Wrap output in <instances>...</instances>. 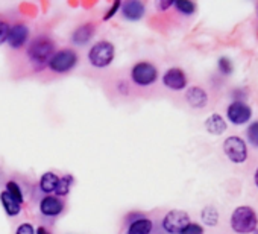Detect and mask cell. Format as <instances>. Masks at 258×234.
Instances as JSON below:
<instances>
[{
  "label": "cell",
  "instance_id": "cell-1",
  "mask_svg": "<svg viewBox=\"0 0 258 234\" xmlns=\"http://www.w3.org/2000/svg\"><path fill=\"white\" fill-rule=\"evenodd\" d=\"M53 53H55V43L46 35L37 37L28 47V56L31 63L38 67L47 66Z\"/></svg>",
  "mask_w": 258,
  "mask_h": 234
},
{
  "label": "cell",
  "instance_id": "cell-2",
  "mask_svg": "<svg viewBox=\"0 0 258 234\" xmlns=\"http://www.w3.org/2000/svg\"><path fill=\"white\" fill-rule=\"evenodd\" d=\"M256 223H258V217L256 213L247 207V205H241L237 207L232 211L231 216V226L235 232L238 234H249L253 232V229H256Z\"/></svg>",
  "mask_w": 258,
  "mask_h": 234
},
{
  "label": "cell",
  "instance_id": "cell-3",
  "mask_svg": "<svg viewBox=\"0 0 258 234\" xmlns=\"http://www.w3.org/2000/svg\"><path fill=\"white\" fill-rule=\"evenodd\" d=\"M115 49L114 44L109 41H99L96 43L90 52H88V61L93 67L96 69H103L108 67L114 61Z\"/></svg>",
  "mask_w": 258,
  "mask_h": 234
},
{
  "label": "cell",
  "instance_id": "cell-4",
  "mask_svg": "<svg viewBox=\"0 0 258 234\" xmlns=\"http://www.w3.org/2000/svg\"><path fill=\"white\" fill-rule=\"evenodd\" d=\"M78 61H79V56L75 50L62 49L53 53V56L47 63V67L55 73H67L76 67Z\"/></svg>",
  "mask_w": 258,
  "mask_h": 234
},
{
  "label": "cell",
  "instance_id": "cell-5",
  "mask_svg": "<svg viewBox=\"0 0 258 234\" xmlns=\"http://www.w3.org/2000/svg\"><path fill=\"white\" fill-rule=\"evenodd\" d=\"M131 79L139 87H149L158 79L157 67L149 61H140L131 69Z\"/></svg>",
  "mask_w": 258,
  "mask_h": 234
},
{
  "label": "cell",
  "instance_id": "cell-6",
  "mask_svg": "<svg viewBox=\"0 0 258 234\" xmlns=\"http://www.w3.org/2000/svg\"><path fill=\"white\" fill-rule=\"evenodd\" d=\"M190 223V216L184 210H172L163 219V228L169 234H181V231Z\"/></svg>",
  "mask_w": 258,
  "mask_h": 234
},
{
  "label": "cell",
  "instance_id": "cell-7",
  "mask_svg": "<svg viewBox=\"0 0 258 234\" xmlns=\"http://www.w3.org/2000/svg\"><path fill=\"white\" fill-rule=\"evenodd\" d=\"M223 152L232 163H244L247 158V148L243 139L240 137H228L223 143Z\"/></svg>",
  "mask_w": 258,
  "mask_h": 234
},
{
  "label": "cell",
  "instance_id": "cell-8",
  "mask_svg": "<svg viewBox=\"0 0 258 234\" xmlns=\"http://www.w3.org/2000/svg\"><path fill=\"white\" fill-rule=\"evenodd\" d=\"M228 119L229 122H232L234 125H243L246 122H249L250 115H252V109L250 106H247L246 103L243 102H232L229 106H228Z\"/></svg>",
  "mask_w": 258,
  "mask_h": 234
},
{
  "label": "cell",
  "instance_id": "cell-9",
  "mask_svg": "<svg viewBox=\"0 0 258 234\" xmlns=\"http://www.w3.org/2000/svg\"><path fill=\"white\" fill-rule=\"evenodd\" d=\"M28 38H29V28L25 23H16L10 28V34H8L7 41L11 46V49L19 50L26 44Z\"/></svg>",
  "mask_w": 258,
  "mask_h": 234
},
{
  "label": "cell",
  "instance_id": "cell-10",
  "mask_svg": "<svg viewBox=\"0 0 258 234\" xmlns=\"http://www.w3.org/2000/svg\"><path fill=\"white\" fill-rule=\"evenodd\" d=\"M163 84L170 88V90H175V91H179V90H184L187 87V76L185 73L178 69V67H173V69H169L164 76H163Z\"/></svg>",
  "mask_w": 258,
  "mask_h": 234
},
{
  "label": "cell",
  "instance_id": "cell-11",
  "mask_svg": "<svg viewBox=\"0 0 258 234\" xmlns=\"http://www.w3.org/2000/svg\"><path fill=\"white\" fill-rule=\"evenodd\" d=\"M120 11L127 22H139L145 17L146 8L140 0H127V2L121 4Z\"/></svg>",
  "mask_w": 258,
  "mask_h": 234
},
{
  "label": "cell",
  "instance_id": "cell-12",
  "mask_svg": "<svg viewBox=\"0 0 258 234\" xmlns=\"http://www.w3.org/2000/svg\"><path fill=\"white\" fill-rule=\"evenodd\" d=\"M40 211L43 216H47V217L59 216L64 211V202L56 196L47 195L40 201Z\"/></svg>",
  "mask_w": 258,
  "mask_h": 234
},
{
  "label": "cell",
  "instance_id": "cell-13",
  "mask_svg": "<svg viewBox=\"0 0 258 234\" xmlns=\"http://www.w3.org/2000/svg\"><path fill=\"white\" fill-rule=\"evenodd\" d=\"M94 35V25L93 23H84L78 26L72 34V43L76 46H85Z\"/></svg>",
  "mask_w": 258,
  "mask_h": 234
},
{
  "label": "cell",
  "instance_id": "cell-14",
  "mask_svg": "<svg viewBox=\"0 0 258 234\" xmlns=\"http://www.w3.org/2000/svg\"><path fill=\"white\" fill-rule=\"evenodd\" d=\"M185 100L193 108H204L208 103V94L201 87H190L185 93Z\"/></svg>",
  "mask_w": 258,
  "mask_h": 234
},
{
  "label": "cell",
  "instance_id": "cell-15",
  "mask_svg": "<svg viewBox=\"0 0 258 234\" xmlns=\"http://www.w3.org/2000/svg\"><path fill=\"white\" fill-rule=\"evenodd\" d=\"M205 130L213 136H220L226 131V122L220 114H211L205 121Z\"/></svg>",
  "mask_w": 258,
  "mask_h": 234
},
{
  "label": "cell",
  "instance_id": "cell-16",
  "mask_svg": "<svg viewBox=\"0 0 258 234\" xmlns=\"http://www.w3.org/2000/svg\"><path fill=\"white\" fill-rule=\"evenodd\" d=\"M152 228H154L152 220L142 216L140 219H136V220H133L131 223H129L126 234H151Z\"/></svg>",
  "mask_w": 258,
  "mask_h": 234
},
{
  "label": "cell",
  "instance_id": "cell-17",
  "mask_svg": "<svg viewBox=\"0 0 258 234\" xmlns=\"http://www.w3.org/2000/svg\"><path fill=\"white\" fill-rule=\"evenodd\" d=\"M0 202H2V207L8 216H17L22 211V204L5 190L0 193Z\"/></svg>",
  "mask_w": 258,
  "mask_h": 234
},
{
  "label": "cell",
  "instance_id": "cell-18",
  "mask_svg": "<svg viewBox=\"0 0 258 234\" xmlns=\"http://www.w3.org/2000/svg\"><path fill=\"white\" fill-rule=\"evenodd\" d=\"M59 183V177L55 172H46L40 178V190L46 195H50L56 190Z\"/></svg>",
  "mask_w": 258,
  "mask_h": 234
},
{
  "label": "cell",
  "instance_id": "cell-19",
  "mask_svg": "<svg viewBox=\"0 0 258 234\" xmlns=\"http://www.w3.org/2000/svg\"><path fill=\"white\" fill-rule=\"evenodd\" d=\"M73 184H75V178H73L72 175H64V177H61V178H59V183H58V187H56V190H55L56 198L61 199V198L67 196V195L70 193Z\"/></svg>",
  "mask_w": 258,
  "mask_h": 234
},
{
  "label": "cell",
  "instance_id": "cell-20",
  "mask_svg": "<svg viewBox=\"0 0 258 234\" xmlns=\"http://www.w3.org/2000/svg\"><path fill=\"white\" fill-rule=\"evenodd\" d=\"M201 219H202V222H204L205 225H208V226L217 225V222H219V211H217V208L213 207V205L204 207L202 211H201Z\"/></svg>",
  "mask_w": 258,
  "mask_h": 234
},
{
  "label": "cell",
  "instance_id": "cell-21",
  "mask_svg": "<svg viewBox=\"0 0 258 234\" xmlns=\"http://www.w3.org/2000/svg\"><path fill=\"white\" fill-rule=\"evenodd\" d=\"M5 192H8L14 199H17L20 204H23L25 196H23V192H22L20 186H19L16 181H8V183H7V190H5Z\"/></svg>",
  "mask_w": 258,
  "mask_h": 234
},
{
  "label": "cell",
  "instance_id": "cell-22",
  "mask_svg": "<svg viewBox=\"0 0 258 234\" xmlns=\"http://www.w3.org/2000/svg\"><path fill=\"white\" fill-rule=\"evenodd\" d=\"M173 5L184 16H191L196 10V5L193 2H188V0H178V2H175Z\"/></svg>",
  "mask_w": 258,
  "mask_h": 234
},
{
  "label": "cell",
  "instance_id": "cell-23",
  "mask_svg": "<svg viewBox=\"0 0 258 234\" xmlns=\"http://www.w3.org/2000/svg\"><path fill=\"white\" fill-rule=\"evenodd\" d=\"M247 139L252 146L258 148V122L250 124V127L247 128Z\"/></svg>",
  "mask_w": 258,
  "mask_h": 234
},
{
  "label": "cell",
  "instance_id": "cell-24",
  "mask_svg": "<svg viewBox=\"0 0 258 234\" xmlns=\"http://www.w3.org/2000/svg\"><path fill=\"white\" fill-rule=\"evenodd\" d=\"M219 70H220L222 75H231L232 73V64H231V61L228 58L222 56L219 60Z\"/></svg>",
  "mask_w": 258,
  "mask_h": 234
},
{
  "label": "cell",
  "instance_id": "cell-25",
  "mask_svg": "<svg viewBox=\"0 0 258 234\" xmlns=\"http://www.w3.org/2000/svg\"><path fill=\"white\" fill-rule=\"evenodd\" d=\"M120 8H121V2H120V0H115V2L111 5V8L106 11V14L103 16V22H108L109 19H112L120 11Z\"/></svg>",
  "mask_w": 258,
  "mask_h": 234
},
{
  "label": "cell",
  "instance_id": "cell-26",
  "mask_svg": "<svg viewBox=\"0 0 258 234\" xmlns=\"http://www.w3.org/2000/svg\"><path fill=\"white\" fill-rule=\"evenodd\" d=\"M181 234H204V229H202V226L199 225V223H188L182 231H181Z\"/></svg>",
  "mask_w": 258,
  "mask_h": 234
},
{
  "label": "cell",
  "instance_id": "cell-27",
  "mask_svg": "<svg viewBox=\"0 0 258 234\" xmlns=\"http://www.w3.org/2000/svg\"><path fill=\"white\" fill-rule=\"evenodd\" d=\"M10 25L7 22L0 20V44H4L8 40V34H10Z\"/></svg>",
  "mask_w": 258,
  "mask_h": 234
},
{
  "label": "cell",
  "instance_id": "cell-28",
  "mask_svg": "<svg viewBox=\"0 0 258 234\" xmlns=\"http://www.w3.org/2000/svg\"><path fill=\"white\" fill-rule=\"evenodd\" d=\"M16 234H35V228H34L31 223H22V225L17 228Z\"/></svg>",
  "mask_w": 258,
  "mask_h": 234
},
{
  "label": "cell",
  "instance_id": "cell-29",
  "mask_svg": "<svg viewBox=\"0 0 258 234\" xmlns=\"http://www.w3.org/2000/svg\"><path fill=\"white\" fill-rule=\"evenodd\" d=\"M173 0H161V2H158L157 4V7H158V10H161V11H166L167 8H170V7H173Z\"/></svg>",
  "mask_w": 258,
  "mask_h": 234
},
{
  "label": "cell",
  "instance_id": "cell-30",
  "mask_svg": "<svg viewBox=\"0 0 258 234\" xmlns=\"http://www.w3.org/2000/svg\"><path fill=\"white\" fill-rule=\"evenodd\" d=\"M35 234H50V231H47L44 226H38V228L35 229Z\"/></svg>",
  "mask_w": 258,
  "mask_h": 234
},
{
  "label": "cell",
  "instance_id": "cell-31",
  "mask_svg": "<svg viewBox=\"0 0 258 234\" xmlns=\"http://www.w3.org/2000/svg\"><path fill=\"white\" fill-rule=\"evenodd\" d=\"M255 186L258 187V169H256V172H255Z\"/></svg>",
  "mask_w": 258,
  "mask_h": 234
},
{
  "label": "cell",
  "instance_id": "cell-32",
  "mask_svg": "<svg viewBox=\"0 0 258 234\" xmlns=\"http://www.w3.org/2000/svg\"><path fill=\"white\" fill-rule=\"evenodd\" d=\"M252 234H258V229H253V232Z\"/></svg>",
  "mask_w": 258,
  "mask_h": 234
}]
</instances>
